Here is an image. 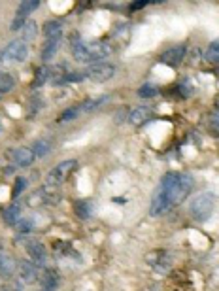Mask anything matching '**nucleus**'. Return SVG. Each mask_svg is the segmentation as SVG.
I'll list each match as a JSON object with an SVG mask.
<instances>
[{
	"instance_id": "nucleus-1",
	"label": "nucleus",
	"mask_w": 219,
	"mask_h": 291,
	"mask_svg": "<svg viewBox=\"0 0 219 291\" xmlns=\"http://www.w3.org/2000/svg\"><path fill=\"white\" fill-rule=\"evenodd\" d=\"M193 189V178L189 174L168 172L163 176V180L157 187L149 214L151 216H161L168 212L170 208L177 206Z\"/></svg>"
},
{
	"instance_id": "nucleus-2",
	"label": "nucleus",
	"mask_w": 219,
	"mask_h": 291,
	"mask_svg": "<svg viewBox=\"0 0 219 291\" xmlns=\"http://www.w3.org/2000/svg\"><path fill=\"white\" fill-rule=\"evenodd\" d=\"M74 59L80 63H94L102 61L112 53V45L102 40H82L78 34L72 36Z\"/></svg>"
},
{
	"instance_id": "nucleus-3",
	"label": "nucleus",
	"mask_w": 219,
	"mask_h": 291,
	"mask_svg": "<svg viewBox=\"0 0 219 291\" xmlns=\"http://www.w3.org/2000/svg\"><path fill=\"white\" fill-rule=\"evenodd\" d=\"M214 206H216V195L206 191V193L197 195L191 201L189 210H191V214H193V217L197 221H206L212 216V212H214Z\"/></svg>"
},
{
	"instance_id": "nucleus-4",
	"label": "nucleus",
	"mask_w": 219,
	"mask_h": 291,
	"mask_svg": "<svg viewBox=\"0 0 219 291\" xmlns=\"http://www.w3.org/2000/svg\"><path fill=\"white\" fill-rule=\"evenodd\" d=\"M76 166H78V163L74 161V159L59 163V165H57L53 170H49V174H47V187H59L61 183H64L70 178V174L76 170Z\"/></svg>"
},
{
	"instance_id": "nucleus-5",
	"label": "nucleus",
	"mask_w": 219,
	"mask_h": 291,
	"mask_svg": "<svg viewBox=\"0 0 219 291\" xmlns=\"http://www.w3.org/2000/svg\"><path fill=\"white\" fill-rule=\"evenodd\" d=\"M84 74H85V78H89L91 82L102 83V82H108V80L115 74V66L108 65V63H94V65H91L85 70Z\"/></svg>"
},
{
	"instance_id": "nucleus-6",
	"label": "nucleus",
	"mask_w": 219,
	"mask_h": 291,
	"mask_svg": "<svg viewBox=\"0 0 219 291\" xmlns=\"http://www.w3.org/2000/svg\"><path fill=\"white\" fill-rule=\"evenodd\" d=\"M27 55H29V47L23 40H13L2 51V57L11 61V63H21V61L27 59Z\"/></svg>"
},
{
	"instance_id": "nucleus-7",
	"label": "nucleus",
	"mask_w": 219,
	"mask_h": 291,
	"mask_svg": "<svg viewBox=\"0 0 219 291\" xmlns=\"http://www.w3.org/2000/svg\"><path fill=\"white\" fill-rule=\"evenodd\" d=\"M27 253L31 255V261L36 267H44L47 261V253L40 242H27Z\"/></svg>"
},
{
	"instance_id": "nucleus-8",
	"label": "nucleus",
	"mask_w": 219,
	"mask_h": 291,
	"mask_svg": "<svg viewBox=\"0 0 219 291\" xmlns=\"http://www.w3.org/2000/svg\"><path fill=\"white\" fill-rule=\"evenodd\" d=\"M183 55H185V45H176L161 55V61L168 66H179L183 61Z\"/></svg>"
},
{
	"instance_id": "nucleus-9",
	"label": "nucleus",
	"mask_w": 219,
	"mask_h": 291,
	"mask_svg": "<svg viewBox=\"0 0 219 291\" xmlns=\"http://www.w3.org/2000/svg\"><path fill=\"white\" fill-rule=\"evenodd\" d=\"M153 119V108H149V106H138L131 112V123L132 125H146L147 121H151Z\"/></svg>"
},
{
	"instance_id": "nucleus-10",
	"label": "nucleus",
	"mask_w": 219,
	"mask_h": 291,
	"mask_svg": "<svg viewBox=\"0 0 219 291\" xmlns=\"http://www.w3.org/2000/svg\"><path fill=\"white\" fill-rule=\"evenodd\" d=\"M147 263H149L151 267H155L157 270H161V272L168 270V267H170V259H168L167 251H161V249L151 251V253L147 255Z\"/></svg>"
},
{
	"instance_id": "nucleus-11",
	"label": "nucleus",
	"mask_w": 219,
	"mask_h": 291,
	"mask_svg": "<svg viewBox=\"0 0 219 291\" xmlns=\"http://www.w3.org/2000/svg\"><path fill=\"white\" fill-rule=\"evenodd\" d=\"M34 151L31 148H17V150L11 151V159L15 161V165L19 166H31L32 161H34Z\"/></svg>"
},
{
	"instance_id": "nucleus-12",
	"label": "nucleus",
	"mask_w": 219,
	"mask_h": 291,
	"mask_svg": "<svg viewBox=\"0 0 219 291\" xmlns=\"http://www.w3.org/2000/svg\"><path fill=\"white\" fill-rule=\"evenodd\" d=\"M17 269H19V276H21V280L25 284H31V282L38 278V269H36V265L32 261H19Z\"/></svg>"
},
{
	"instance_id": "nucleus-13",
	"label": "nucleus",
	"mask_w": 219,
	"mask_h": 291,
	"mask_svg": "<svg viewBox=\"0 0 219 291\" xmlns=\"http://www.w3.org/2000/svg\"><path fill=\"white\" fill-rule=\"evenodd\" d=\"M63 31H64L63 21H47L44 25V36L47 40H61Z\"/></svg>"
},
{
	"instance_id": "nucleus-14",
	"label": "nucleus",
	"mask_w": 219,
	"mask_h": 291,
	"mask_svg": "<svg viewBox=\"0 0 219 291\" xmlns=\"http://www.w3.org/2000/svg\"><path fill=\"white\" fill-rule=\"evenodd\" d=\"M15 261L11 257L10 253L6 251V249L0 248V274H4V276H11L13 274V270H15Z\"/></svg>"
},
{
	"instance_id": "nucleus-15",
	"label": "nucleus",
	"mask_w": 219,
	"mask_h": 291,
	"mask_svg": "<svg viewBox=\"0 0 219 291\" xmlns=\"http://www.w3.org/2000/svg\"><path fill=\"white\" fill-rule=\"evenodd\" d=\"M19 214H21V206L17 205V203H13V205H10L4 210L2 217H4V221H6L8 225H15V223H19V219H21Z\"/></svg>"
},
{
	"instance_id": "nucleus-16",
	"label": "nucleus",
	"mask_w": 219,
	"mask_h": 291,
	"mask_svg": "<svg viewBox=\"0 0 219 291\" xmlns=\"http://www.w3.org/2000/svg\"><path fill=\"white\" fill-rule=\"evenodd\" d=\"M40 282H42L45 291H53L59 286V274L55 270H44V274L40 276Z\"/></svg>"
},
{
	"instance_id": "nucleus-17",
	"label": "nucleus",
	"mask_w": 219,
	"mask_h": 291,
	"mask_svg": "<svg viewBox=\"0 0 219 291\" xmlns=\"http://www.w3.org/2000/svg\"><path fill=\"white\" fill-rule=\"evenodd\" d=\"M74 210H76V214H78L80 219H89L91 214H93V205L89 201H76Z\"/></svg>"
},
{
	"instance_id": "nucleus-18",
	"label": "nucleus",
	"mask_w": 219,
	"mask_h": 291,
	"mask_svg": "<svg viewBox=\"0 0 219 291\" xmlns=\"http://www.w3.org/2000/svg\"><path fill=\"white\" fill-rule=\"evenodd\" d=\"M59 45H61V40H47V43L44 45V51H42V61L44 63L51 61L53 55L57 53V49H59Z\"/></svg>"
},
{
	"instance_id": "nucleus-19",
	"label": "nucleus",
	"mask_w": 219,
	"mask_h": 291,
	"mask_svg": "<svg viewBox=\"0 0 219 291\" xmlns=\"http://www.w3.org/2000/svg\"><path fill=\"white\" fill-rule=\"evenodd\" d=\"M13 85H15L13 76L8 74V72H0V95L10 93L11 89H13Z\"/></svg>"
},
{
	"instance_id": "nucleus-20",
	"label": "nucleus",
	"mask_w": 219,
	"mask_h": 291,
	"mask_svg": "<svg viewBox=\"0 0 219 291\" xmlns=\"http://www.w3.org/2000/svg\"><path fill=\"white\" fill-rule=\"evenodd\" d=\"M36 33H38V27L34 21H27L25 27H23V42H32L36 38Z\"/></svg>"
},
{
	"instance_id": "nucleus-21",
	"label": "nucleus",
	"mask_w": 219,
	"mask_h": 291,
	"mask_svg": "<svg viewBox=\"0 0 219 291\" xmlns=\"http://www.w3.org/2000/svg\"><path fill=\"white\" fill-rule=\"evenodd\" d=\"M40 4H42L40 0H25V2L19 4V10H17V13H21V15H27V17H29L32 11L40 6Z\"/></svg>"
},
{
	"instance_id": "nucleus-22",
	"label": "nucleus",
	"mask_w": 219,
	"mask_h": 291,
	"mask_svg": "<svg viewBox=\"0 0 219 291\" xmlns=\"http://www.w3.org/2000/svg\"><path fill=\"white\" fill-rule=\"evenodd\" d=\"M47 80H49V68H47V66H40V68L36 70V78H34V82H32V87H42Z\"/></svg>"
},
{
	"instance_id": "nucleus-23",
	"label": "nucleus",
	"mask_w": 219,
	"mask_h": 291,
	"mask_svg": "<svg viewBox=\"0 0 219 291\" xmlns=\"http://www.w3.org/2000/svg\"><path fill=\"white\" fill-rule=\"evenodd\" d=\"M206 125H208V129L212 134H216L219 136V110H214L212 114L208 116V121H206Z\"/></svg>"
},
{
	"instance_id": "nucleus-24",
	"label": "nucleus",
	"mask_w": 219,
	"mask_h": 291,
	"mask_svg": "<svg viewBox=\"0 0 219 291\" xmlns=\"http://www.w3.org/2000/svg\"><path fill=\"white\" fill-rule=\"evenodd\" d=\"M49 150H51V146H49V142L47 140H38L36 144H34V148H32V151H34V155L36 157H45L47 153H49Z\"/></svg>"
},
{
	"instance_id": "nucleus-25",
	"label": "nucleus",
	"mask_w": 219,
	"mask_h": 291,
	"mask_svg": "<svg viewBox=\"0 0 219 291\" xmlns=\"http://www.w3.org/2000/svg\"><path fill=\"white\" fill-rule=\"evenodd\" d=\"M206 61L210 65H216L219 66V42L218 43H212L206 51Z\"/></svg>"
},
{
	"instance_id": "nucleus-26",
	"label": "nucleus",
	"mask_w": 219,
	"mask_h": 291,
	"mask_svg": "<svg viewBox=\"0 0 219 291\" xmlns=\"http://www.w3.org/2000/svg\"><path fill=\"white\" fill-rule=\"evenodd\" d=\"M108 100V97H100V98H91V100H87L84 106H82V110L84 112H91V110H94L96 106H100L102 102H106Z\"/></svg>"
},
{
	"instance_id": "nucleus-27",
	"label": "nucleus",
	"mask_w": 219,
	"mask_h": 291,
	"mask_svg": "<svg viewBox=\"0 0 219 291\" xmlns=\"http://www.w3.org/2000/svg\"><path fill=\"white\" fill-rule=\"evenodd\" d=\"M177 91H179V95H181V97H189V95H191V91H193V85H191V82H189L187 78H183V80L179 82V85H177Z\"/></svg>"
},
{
	"instance_id": "nucleus-28",
	"label": "nucleus",
	"mask_w": 219,
	"mask_h": 291,
	"mask_svg": "<svg viewBox=\"0 0 219 291\" xmlns=\"http://www.w3.org/2000/svg\"><path fill=\"white\" fill-rule=\"evenodd\" d=\"M157 95V87L153 85H142L140 89H138V97L142 98H151Z\"/></svg>"
},
{
	"instance_id": "nucleus-29",
	"label": "nucleus",
	"mask_w": 219,
	"mask_h": 291,
	"mask_svg": "<svg viewBox=\"0 0 219 291\" xmlns=\"http://www.w3.org/2000/svg\"><path fill=\"white\" fill-rule=\"evenodd\" d=\"M25 187H27V180H25V178H17V180H15V185H13V189H11V197L17 199V195H21L23 191H25Z\"/></svg>"
},
{
	"instance_id": "nucleus-30",
	"label": "nucleus",
	"mask_w": 219,
	"mask_h": 291,
	"mask_svg": "<svg viewBox=\"0 0 219 291\" xmlns=\"http://www.w3.org/2000/svg\"><path fill=\"white\" fill-rule=\"evenodd\" d=\"M32 225H34V221H32V219H19V223H17V227H19V233H31Z\"/></svg>"
},
{
	"instance_id": "nucleus-31",
	"label": "nucleus",
	"mask_w": 219,
	"mask_h": 291,
	"mask_svg": "<svg viewBox=\"0 0 219 291\" xmlns=\"http://www.w3.org/2000/svg\"><path fill=\"white\" fill-rule=\"evenodd\" d=\"M80 114V108H68L66 112H64L63 116H61V121H66V119H72L76 118Z\"/></svg>"
},
{
	"instance_id": "nucleus-32",
	"label": "nucleus",
	"mask_w": 219,
	"mask_h": 291,
	"mask_svg": "<svg viewBox=\"0 0 219 291\" xmlns=\"http://www.w3.org/2000/svg\"><path fill=\"white\" fill-rule=\"evenodd\" d=\"M0 291H21V286H17L15 282H11L8 286H2V290Z\"/></svg>"
},
{
	"instance_id": "nucleus-33",
	"label": "nucleus",
	"mask_w": 219,
	"mask_h": 291,
	"mask_svg": "<svg viewBox=\"0 0 219 291\" xmlns=\"http://www.w3.org/2000/svg\"><path fill=\"white\" fill-rule=\"evenodd\" d=\"M146 4H149L147 0H140V2H132V6H131V10H140V8H144Z\"/></svg>"
},
{
	"instance_id": "nucleus-34",
	"label": "nucleus",
	"mask_w": 219,
	"mask_h": 291,
	"mask_svg": "<svg viewBox=\"0 0 219 291\" xmlns=\"http://www.w3.org/2000/svg\"><path fill=\"white\" fill-rule=\"evenodd\" d=\"M115 203H117V205H123V203H127V199H119V197H117V199H114Z\"/></svg>"
},
{
	"instance_id": "nucleus-35",
	"label": "nucleus",
	"mask_w": 219,
	"mask_h": 291,
	"mask_svg": "<svg viewBox=\"0 0 219 291\" xmlns=\"http://www.w3.org/2000/svg\"><path fill=\"white\" fill-rule=\"evenodd\" d=\"M0 63H2V51H0Z\"/></svg>"
},
{
	"instance_id": "nucleus-36",
	"label": "nucleus",
	"mask_w": 219,
	"mask_h": 291,
	"mask_svg": "<svg viewBox=\"0 0 219 291\" xmlns=\"http://www.w3.org/2000/svg\"><path fill=\"white\" fill-rule=\"evenodd\" d=\"M40 291H45V290H40Z\"/></svg>"
}]
</instances>
